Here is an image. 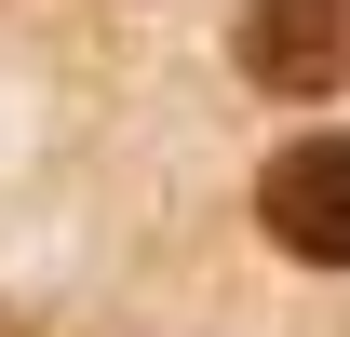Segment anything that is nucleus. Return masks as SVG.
<instances>
[{
    "label": "nucleus",
    "mask_w": 350,
    "mask_h": 337,
    "mask_svg": "<svg viewBox=\"0 0 350 337\" xmlns=\"http://www.w3.org/2000/svg\"><path fill=\"white\" fill-rule=\"evenodd\" d=\"M256 216H269V243H283V256L350 270V135H297V149L256 175Z\"/></svg>",
    "instance_id": "nucleus-1"
},
{
    "label": "nucleus",
    "mask_w": 350,
    "mask_h": 337,
    "mask_svg": "<svg viewBox=\"0 0 350 337\" xmlns=\"http://www.w3.org/2000/svg\"><path fill=\"white\" fill-rule=\"evenodd\" d=\"M243 68L269 95H350V0H243Z\"/></svg>",
    "instance_id": "nucleus-2"
},
{
    "label": "nucleus",
    "mask_w": 350,
    "mask_h": 337,
    "mask_svg": "<svg viewBox=\"0 0 350 337\" xmlns=\"http://www.w3.org/2000/svg\"><path fill=\"white\" fill-rule=\"evenodd\" d=\"M0 337H27V324H0Z\"/></svg>",
    "instance_id": "nucleus-3"
}]
</instances>
